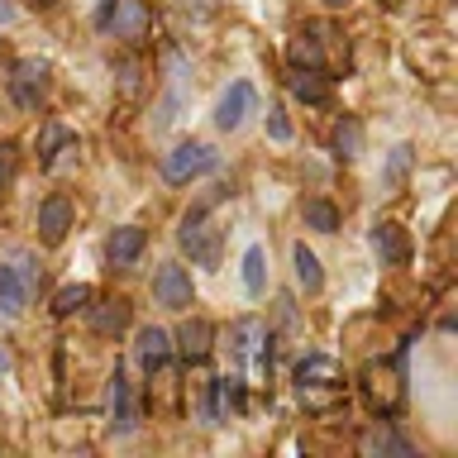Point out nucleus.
<instances>
[{"label": "nucleus", "mask_w": 458, "mask_h": 458, "mask_svg": "<svg viewBox=\"0 0 458 458\" xmlns=\"http://www.w3.org/2000/svg\"><path fill=\"white\" fill-rule=\"evenodd\" d=\"M10 20H14V10L5 5V0H0V24H10Z\"/></svg>", "instance_id": "26"}, {"label": "nucleus", "mask_w": 458, "mask_h": 458, "mask_svg": "<svg viewBox=\"0 0 458 458\" xmlns=\"http://www.w3.org/2000/svg\"><path fill=\"white\" fill-rule=\"evenodd\" d=\"M335 148H339V157H358V153H363V129H358V120H339Z\"/></svg>", "instance_id": "21"}, {"label": "nucleus", "mask_w": 458, "mask_h": 458, "mask_svg": "<svg viewBox=\"0 0 458 458\" xmlns=\"http://www.w3.org/2000/svg\"><path fill=\"white\" fill-rule=\"evenodd\" d=\"M292 63H296V67H301V63H306V67H320V48H315V43L301 34V38L292 43Z\"/></svg>", "instance_id": "23"}, {"label": "nucleus", "mask_w": 458, "mask_h": 458, "mask_svg": "<svg viewBox=\"0 0 458 458\" xmlns=\"http://www.w3.org/2000/svg\"><path fill=\"white\" fill-rule=\"evenodd\" d=\"M292 267H296V282H301V292L306 296H315L325 286V272H320V258H315L306 243H296L292 249Z\"/></svg>", "instance_id": "14"}, {"label": "nucleus", "mask_w": 458, "mask_h": 458, "mask_svg": "<svg viewBox=\"0 0 458 458\" xmlns=\"http://www.w3.org/2000/svg\"><path fill=\"white\" fill-rule=\"evenodd\" d=\"M29 5H38V10H48V5H57V0H29Z\"/></svg>", "instance_id": "28"}, {"label": "nucleus", "mask_w": 458, "mask_h": 458, "mask_svg": "<svg viewBox=\"0 0 458 458\" xmlns=\"http://www.w3.org/2000/svg\"><path fill=\"white\" fill-rule=\"evenodd\" d=\"M372 249H377L386 263H406V234H401V225H372Z\"/></svg>", "instance_id": "15"}, {"label": "nucleus", "mask_w": 458, "mask_h": 458, "mask_svg": "<svg viewBox=\"0 0 458 458\" xmlns=\"http://www.w3.org/2000/svg\"><path fill=\"white\" fill-rule=\"evenodd\" d=\"M148 249V234H143L139 225H124V229H114V234L106 239V258L114 267H129V263H139V253Z\"/></svg>", "instance_id": "9"}, {"label": "nucleus", "mask_w": 458, "mask_h": 458, "mask_svg": "<svg viewBox=\"0 0 458 458\" xmlns=\"http://www.w3.org/2000/svg\"><path fill=\"white\" fill-rule=\"evenodd\" d=\"M110 24H114V38L124 43H143L153 29V10L143 5V0H120V5L110 10Z\"/></svg>", "instance_id": "5"}, {"label": "nucleus", "mask_w": 458, "mask_h": 458, "mask_svg": "<svg viewBox=\"0 0 458 458\" xmlns=\"http://www.w3.org/2000/svg\"><path fill=\"white\" fill-rule=\"evenodd\" d=\"M177 243H182V249L196 258L200 267H210V263H215V229L206 225V206H200V210H186V215H182Z\"/></svg>", "instance_id": "4"}, {"label": "nucleus", "mask_w": 458, "mask_h": 458, "mask_svg": "<svg viewBox=\"0 0 458 458\" xmlns=\"http://www.w3.org/2000/svg\"><path fill=\"white\" fill-rule=\"evenodd\" d=\"M220 163V153L210 148V143H200V139H186L177 143L167 157H163V177L172 186H182V182H196V177H206V172Z\"/></svg>", "instance_id": "1"}, {"label": "nucleus", "mask_w": 458, "mask_h": 458, "mask_svg": "<svg viewBox=\"0 0 458 458\" xmlns=\"http://www.w3.org/2000/svg\"><path fill=\"white\" fill-rule=\"evenodd\" d=\"M43 96H48V63L43 57H24V63H14L10 72V100L20 110H38Z\"/></svg>", "instance_id": "2"}, {"label": "nucleus", "mask_w": 458, "mask_h": 458, "mask_svg": "<svg viewBox=\"0 0 458 458\" xmlns=\"http://www.w3.org/2000/svg\"><path fill=\"white\" fill-rule=\"evenodd\" d=\"M263 263H267V258H263V249L253 243V249L243 253V292H249V296H263V286H267V277H263Z\"/></svg>", "instance_id": "19"}, {"label": "nucleus", "mask_w": 458, "mask_h": 458, "mask_svg": "<svg viewBox=\"0 0 458 458\" xmlns=\"http://www.w3.org/2000/svg\"><path fill=\"white\" fill-rule=\"evenodd\" d=\"M29 306V282L20 277V267L0 263V310L5 315H20Z\"/></svg>", "instance_id": "13"}, {"label": "nucleus", "mask_w": 458, "mask_h": 458, "mask_svg": "<svg viewBox=\"0 0 458 458\" xmlns=\"http://www.w3.org/2000/svg\"><path fill=\"white\" fill-rule=\"evenodd\" d=\"M91 329L96 335H124L129 329V301L124 296H106L100 306H91Z\"/></svg>", "instance_id": "10"}, {"label": "nucleus", "mask_w": 458, "mask_h": 458, "mask_svg": "<svg viewBox=\"0 0 458 458\" xmlns=\"http://www.w3.org/2000/svg\"><path fill=\"white\" fill-rule=\"evenodd\" d=\"M249 110H253V86H249V81H234V86L220 96V106H215V124H220L225 134H234V129L249 120Z\"/></svg>", "instance_id": "7"}, {"label": "nucleus", "mask_w": 458, "mask_h": 458, "mask_svg": "<svg viewBox=\"0 0 458 458\" xmlns=\"http://www.w3.org/2000/svg\"><path fill=\"white\" fill-rule=\"evenodd\" d=\"M267 134L277 139V143H286V139H292V124H286L282 106H272V110H267Z\"/></svg>", "instance_id": "24"}, {"label": "nucleus", "mask_w": 458, "mask_h": 458, "mask_svg": "<svg viewBox=\"0 0 458 458\" xmlns=\"http://www.w3.org/2000/svg\"><path fill=\"white\" fill-rule=\"evenodd\" d=\"M67 229H72V200L67 196H48L38 206V239L48 243V249H57V243L67 239Z\"/></svg>", "instance_id": "6"}, {"label": "nucleus", "mask_w": 458, "mask_h": 458, "mask_svg": "<svg viewBox=\"0 0 458 458\" xmlns=\"http://www.w3.org/2000/svg\"><path fill=\"white\" fill-rule=\"evenodd\" d=\"M210 339H215L210 320H186V325H182V335H177V349H182L186 363H200V358L210 353Z\"/></svg>", "instance_id": "12"}, {"label": "nucleus", "mask_w": 458, "mask_h": 458, "mask_svg": "<svg viewBox=\"0 0 458 458\" xmlns=\"http://www.w3.org/2000/svg\"><path fill=\"white\" fill-rule=\"evenodd\" d=\"M110 425H114V435H129V429L139 425V406H134V396H129V382H124L120 368H114V377H110Z\"/></svg>", "instance_id": "8"}, {"label": "nucleus", "mask_w": 458, "mask_h": 458, "mask_svg": "<svg viewBox=\"0 0 458 458\" xmlns=\"http://www.w3.org/2000/svg\"><path fill=\"white\" fill-rule=\"evenodd\" d=\"M406 172H411V143H396L392 157H386V167H382V186H401Z\"/></svg>", "instance_id": "20"}, {"label": "nucleus", "mask_w": 458, "mask_h": 458, "mask_svg": "<svg viewBox=\"0 0 458 458\" xmlns=\"http://www.w3.org/2000/svg\"><path fill=\"white\" fill-rule=\"evenodd\" d=\"M263 339H267V329L258 325V320H239V325H234V353H239V358H249Z\"/></svg>", "instance_id": "22"}, {"label": "nucleus", "mask_w": 458, "mask_h": 458, "mask_svg": "<svg viewBox=\"0 0 458 458\" xmlns=\"http://www.w3.org/2000/svg\"><path fill=\"white\" fill-rule=\"evenodd\" d=\"M86 301H91V286L72 282V286H63V292L53 296V315H57V320H67V315H77V310H86Z\"/></svg>", "instance_id": "18"}, {"label": "nucleus", "mask_w": 458, "mask_h": 458, "mask_svg": "<svg viewBox=\"0 0 458 458\" xmlns=\"http://www.w3.org/2000/svg\"><path fill=\"white\" fill-rule=\"evenodd\" d=\"M14 177V143H0V186H10Z\"/></svg>", "instance_id": "25"}, {"label": "nucleus", "mask_w": 458, "mask_h": 458, "mask_svg": "<svg viewBox=\"0 0 458 458\" xmlns=\"http://www.w3.org/2000/svg\"><path fill=\"white\" fill-rule=\"evenodd\" d=\"M286 81H292V96H296V100H310V106H320V100L329 96V86L320 81V72H315V67H310V72H301V67H296Z\"/></svg>", "instance_id": "17"}, {"label": "nucleus", "mask_w": 458, "mask_h": 458, "mask_svg": "<svg viewBox=\"0 0 458 458\" xmlns=\"http://www.w3.org/2000/svg\"><path fill=\"white\" fill-rule=\"evenodd\" d=\"M325 5H329V10H344V5H353V0H325Z\"/></svg>", "instance_id": "27"}, {"label": "nucleus", "mask_w": 458, "mask_h": 458, "mask_svg": "<svg viewBox=\"0 0 458 458\" xmlns=\"http://www.w3.org/2000/svg\"><path fill=\"white\" fill-rule=\"evenodd\" d=\"M153 301L163 310H191L196 301V286H191V272H186L182 263H163L153 277Z\"/></svg>", "instance_id": "3"}, {"label": "nucleus", "mask_w": 458, "mask_h": 458, "mask_svg": "<svg viewBox=\"0 0 458 458\" xmlns=\"http://www.w3.org/2000/svg\"><path fill=\"white\" fill-rule=\"evenodd\" d=\"M301 220H306V229H315V234H335L339 229V210L329 206V200H306V206H301Z\"/></svg>", "instance_id": "16"}, {"label": "nucleus", "mask_w": 458, "mask_h": 458, "mask_svg": "<svg viewBox=\"0 0 458 458\" xmlns=\"http://www.w3.org/2000/svg\"><path fill=\"white\" fill-rule=\"evenodd\" d=\"M134 353H139V363L148 368V372H153V368H163V363H167V353H172V335H167V329H157V325L139 329Z\"/></svg>", "instance_id": "11"}]
</instances>
